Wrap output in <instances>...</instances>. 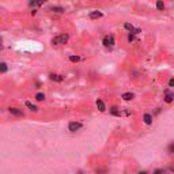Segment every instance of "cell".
Wrapping results in <instances>:
<instances>
[{
	"mask_svg": "<svg viewBox=\"0 0 174 174\" xmlns=\"http://www.w3.org/2000/svg\"><path fill=\"white\" fill-rule=\"evenodd\" d=\"M68 40H69V35H68L67 33H64V34L56 35L55 38H52V44H53V45H63V44L67 42Z\"/></svg>",
	"mask_w": 174,
	"mask_h": 174,
	"instance_id": "6da1fadb",
	"label": "cell"
},
{
	"mask_svg": "<svg viewBox=\"0 0 174 174\" xmlns=\"http://www.w3.org/2000/svg\"><path fill=\"white\" fill-rule=\"evenodd\" d=\"M102 44H104L106 48H113V46H114V35H113V34L105 35L104 40H102Z\"/></svg>",
	"mask_w": 174,
	"mask_h": 174,
	"instance_id": "7a4b0ae2",
	"label": "cell"
},
{
	"mask_svg": "<svg viewBox=\"0 0 174 174\" xmlns=\"http://www.w3.org/2000/svg\"><path fill=\"white\" fill-rule=\"evenodd\" d=\"M82 127H83V124H82V123H79V121H71V123L68 124V129H69L71 132H76V131H79Z\"/></svg>",
	"mask_w": 174,
	"mask_h": 174,
	"instance_id": "3957f363",
	"label": "cell"
},
{
	"mask_svg": "<svg viewBox=\"0 0 174 174\" xmlns=\"http://www.w3.org/2000/svg\"><path fill=\"white\" fill-rule=\"evenodd\" d=\"M173 101H174V93L170 88H166L165 90V102L166 104H171Z\"/></svg>",
	"mask_w": 174,
	"mask_h": 174,
	"instance_id": "277c9868",
	"label": "cell"
},
{
	"mask_svg": "<svg viewBox=\"0 0 174 174\" xmlns=\"http://www.w3.org/2000/svg\"><path fill=\"white\" fill-rule=\"evenodd\" d=\"M8 112L11 113V114L16 116V117H23V116H25V113H23V110H22V109H18V107H10V109H8Z\"/></svg>",
	"mask_w": 174,
	"mask_h": 174,
	"instance_id": "5b68a950",
	"label": "cell"
},
{
	"mask_svg": "<svg viewBox=\"0 0 174 174\" xmlns=\"http://www.w3.org/2000/svg\"><path fill=\"white\" fill-rule=\"evenodd\" d=\"M49 11H52V12H56V14H63L64 11H65V8L61 7V5H50Z\"/></svg>",
	"mask_w": 174,
	"mask_h": 174,
	"instance_id": "8992f818",
	"label": "cell"
},
{
	"mask_svg": "<svg viewBox=\"0 0 174 174\" xmlns=\"http://www.w3.org/2000/svg\"><path fill=\"white\" fill-rule=\"evenodd\" d=\"M49 79H50V80H55V82H63V80H64V76L52 72V74H49Z\"/></svg>",
	"mask_w": 174,
	"mask_h": 174,
	"instance_id": "52a82bcc",
	"label": "cell"
},
{
	"mask_svg": "<svg viewBox=\"0 0 174 174\" xmlns=\"http://www.w3.org/2000/svg\"><path fill=\"white\" fill-rule=\"evenodd\" d=\"M110 114L116 116V117H120V116H121V110H120L117 106H112L110 107Z\"/></svg>",
	"mask_w": 174,
	"mask_h": 174,
	"instance_id": "ba28073f",
	"label": "cell"
},
{
	"mask_svg": "<svg viewBox=\"0 0 174 174\" xmlns=\"http://www.w3.org/2000/svg\"><path fill=\"white\" fill-rule=\"evenodd\" d=\"M102 16H104V14L101 11H91L90 12V18L91 19H98V18H102Z\"/></svg>",
	"mask_w": 174,
	"mask_h": 174,
	"instance_id": "9c48e42d",
	"label": "cell"
},
{
	"mask_svg": "<svg viewBox=\"0 0 174 174\" xmlns=\"http://www.w3.org/2000/svg\"><path fill=\"white\" fill-rule=\"evenodd\" d=\"M121 98L124 99V101H132L135 98V94L133 93H124L123 95H121Z\"/></svg>",
	"mask_w": 174,
	"mask_h": 174,
	"instance_id": "30bf717a",
	"label": "cell"
},
{
	"mask_svg": "<svg viewBox=\"0 0 174 174\" xmlns=\"http://www.w3.org/2000/svg\"><path fill=\"white\" fill-rule=\"evenodd\" d=\"M143 120H144V123H146L147 125L152 124V114H150V113H146V114L143 116Z\"/></svg>",
	"mask_w": 174,
	"mask_h": 174,
	"instance_id": "8fae6325",
	"label": "cell"
},
{
	"mask_svg": "<svg viewBox=\"0 0 174 174\" xmlns=\"http://www.w3.org/2000/svg\"><path fill=\"white\" fill-rule=\"evenodd\" d=\"M97 107L99 109V112H105L106 110V106H105V104H104V101H102V99L97 101Z\"/></svg>",
	"mask_w": 174,
	"mask_h": 174,
	"instance_id": "7c38bea8",
	"label": "cell"
},
{
	"mask_svg": "<svg viewBox=\"0 0 174 174\" xmlns=\"http://www.w3.org/2000/svg\"><path fill=\"white\" fill-rule=\"evenodd\" d=\"M25 105H26V106H27V107H29V109L31 110V112H37V110H38V107L35 106V105H33L30 101H26V102H25Z\"/></svg>",
	"mask_w": 174,
	"mask_h": 174,
	"instance_id": "4fadbf2b",
	"label": "cell"
},
{
	"mask_svg": "<svg viewBox=\"0 0 174 174\" xmlns=\"http://www.w3.org/2000/svg\"><path fill=\"white\" fill-rule=\"evenodd\" d=\"M124 29H125V30H128L129 33H133V30H135V27L132 26L131 23H128V22H125V23H124Z\"/></svg>",
	"mask_w": 174,
	"mask_h": 174,
	"instance_id": "5bb4252c",
	"label": "cell"
},
{
	"mask_svg": "<svg viewBox=\"0 0 174 174\" xmlns=\"http://www.w3.org/2000/svg\"><path fill=\"white\" fill-rule=\"evenodd\" d=\"M44 2H29V5L30 7H40V5H42Z\"/></svg>",
	"mask_w": 174,
	"mask_h": 174,
	"instance_id": "9a60e30c",
	"label": "cell"
},
{
	"mask_svg": "<svg viewBox=\"0 0 174 174\" xmlns=\"http://www.w3.org/2000/svg\"><path fill=\"white\" fill-rule=\"evenodd\" d=\"M35 99L37 101H44L45 99V94L44 93H37L35 94Z\"/></svg>",
	"mask_w": 174,
	"mask_h": 174,
	"instance_id": "2e32d148",
	"label": "cell"
},
{
	"mask_svg": "<svg viewBox=\"0 0 174 174\" xmlns=\"http://www.w3.org/2000/svg\"><path fill=\"white\" fill-rule=\"evenodd\" d=\"M157 8H158L159 11H163V10H165V3L160 2V0H159V2H157Z\"/></svg>",
	"mask_w": 174,
	"mask_h": 174,
	"instance_id": "e0dca14e",
	"label": "cell"
},
{
	"mask_svg": "<svg viewBox=\"0 0 174 174\" xmlns=\"http://www.w3.org/2000/svg\"><path fill=\"white\" fill-rule=\"evenodd\" d=\"M0 71H2V74H5V72H7V64H5V63H2V64H0Z\"/></svg>",
	"mask_w": 174,
	"mask_h": 174,
	"instance_id": "ac0fdd59",
	"label": "cell"
},
{
	"mask_svg": "<svg viewBox=\"0 0 174 174\" xmlns=\"http://www.w3.org/2000/svg\"><path fill=\"white\" fill-rule=\"evenodd\" d=\"M69 61L78 63V61H80V57H79V56H69Z\"/></svg>",
	"mask_w": 174,
	"mask_h": 174,
	"instance_id": "d6986e66",
	"label": "cell"
},
{
	"mask_svg": "<svg viewBox=\"0 0 174 174\" xmlns=\"http://www.w3.org/2000/svg\"><path fill=\"white\" fill-rule=\"evenodd\" d=\"M167 151H169L170 154H174V141H171L170 144H169V147H167Z\"/></svg>",
	"mask_w": 174,
	"mask_h": 174,
	"instance_id": "ffe728a7",
	"label": "cell"
},
{
	"mask_svg": "<svg viewBox=\"0 0 174 174\" xmlns=\"http://www.w3.org/2000/svg\"><path fill=\"white\" fill-rule=\"evenodd\" d=\"M133 41H135V34L129 33L128 34V42H133Z\"/></svg>",
	"mask_w": 174,
	"mask_h": 174,
	"instance_id": "44dd1931",
	"label": "cell"
},
{
	"mask_svg": "<svg viewBox=\"0 0 174 174\" xmlns=\"http://www.w3.org/2000/svg\"><path fill=\"white\" fill-rule=\"evenodd\" d=\"M152 174H165V170L163 169H157V170H154Z\"/></svg>",
	"mask_w": 174,
	"mask_h": 174,
	"instance_id": "7402d4cb",
	"label": "cell"
},
{
	"mask_svg": "<svg viewBox=\"0 0 174 174\" xmlns=\"http://www.w3.org/2000/svg\"><path fill=\"white\" fill-rule=\"evenodd\" d=\"M129 114H132V112H129V110H124V112H121V116H129Z\"/></svg>",
	"mask_w": 174,
	"mask_h": 174,
	"instance_id": "603a6c76",
	"label": "cell"
},
{
	"mask_svg": "<svg viewBox=\"0 0 174 174\" xmlns=\"http://www.w3.org/2000/svg\"><path fill=\"white\" fill-rule=\"evenodd\" d=\"M97 174H106V169H98Z\"/></svg>",
	"mask_w": 174,
	"mask_h": 174,
	"instance_id": "cb8c5ba5",
	"label": "cell"
},
{
	"mask_svg": "<svg viewBox=\"0 0 174 174\" xmlns=\"http://www.w3.org/2000/svg\"><path fill=\"white\" fill-rule=\"evenodd\" d=\"M169 87H174V78H171L169 80Z\"/></svg>",
	"mask_w": 174,
	"mask_h": 174,
	"instance_id": "d4e9b609",
	"label": "cell"
},
{
	"mask_svg": "<svg viewBox=\"0 0 174 174\" xmlns=\"http://www.w3.org/2000/svg\"><path fill=\"white\" fill-rule=\"evenodd\" d=\"M170 170H171V171H173V173H174V163H173V165H171V166H170Z\"/></svg>",
	"mask_w": 174,
	"mask_h": 174,
	"instance_id": "484cf974",
	"label": "cell"
},
{
	"mask_svg": "<svg viewBox=\"0 0 174 174\" xmlns=\"http://www.w3.org/2000/svg\"><path fill=\"white\" fill-rule=\"evenodd\" d=\"M139 174H147V171H140Z\"/></svg>",
	"mask_w": 174,
	"mask_h": 174,
	"instance_id": "4316f807",
	"label": "cell"
},
{
	"mask_svg": "<svg viewBox=\"0 0 174 174\" xmlns=\"http://www.w3.org/2000/svg\"><path fill=\"white\" fill-rule=\"evenodd\" d=\"M79 174H83V171H79Z\"/></svg>",
	"mask_w": 174,
	"mask_h": 174,
	"instance_id": "83f0119b",
	"label": "cell"
}]
</instances>
